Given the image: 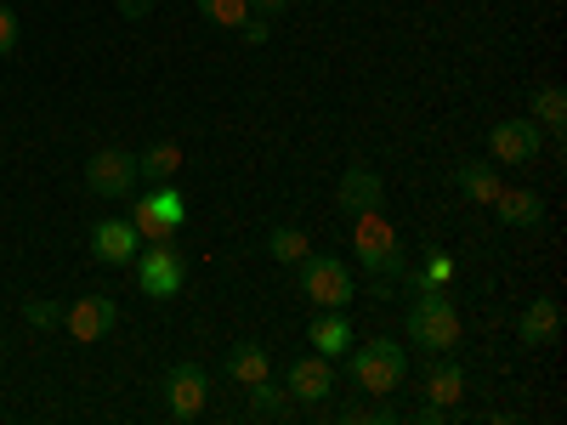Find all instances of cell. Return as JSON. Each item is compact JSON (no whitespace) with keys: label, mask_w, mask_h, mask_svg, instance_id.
<instances>
[{"label":"cell","mask_w":567,"mask_h":425,"mask_svg":"<svg viewBox=\"0 0 567 425\" xmlns=\"http://www.w3.org/2000/svg\"><path fill=\"white\" fill-rule=\"evenodd\" d=\"M352 256L369 272V296L374 301H392L398 283H403V239H398V227L381 210L352 216Z\"/></svg>","instance_id":"obj_1"},{"label":"cell","mask_w":567,"mask_h":425,"mask_svg":"<svg viewBox=\"0 0 567 425\" xmlns=\"http://www.w3.org/2000/svg\"><path fill=\"white\" fill-rule=\"evenodd\" d=\"M403 329H409V341L420 346V352H454L460 346V307L443 296V290H414V301H409V318H403Z\"/></svg>","instance_id":"obj_2"},{"label":"cell","mask_w":567,"mask_h":425,"mask_svg":"<svg viewBox=\"0 0 567 425\" xmlns=\"http://www.w3.org/2000/svg\"><path fill=\"white\" fill-rule=\"evenodd\" d=\"M352 381L369 392V397H392L403 381H409V346L392 341V335H374L352 352Z\"/></svg>","instance_id":"obj_3"},{"label":"cell","mask_w":567,"mask_h":425,"mask_svg":"<svg viewBox=\"0 0 567 425\" xmlns=\"http://www.w3.org/2000/svg\"><path fill=\"white\" fill-rule=\"evenodd\" d=\"M125 221L136 227V239H142V245L176 239L182 221H187V205H182V194H176V182H154L142 199H131V216H125Z\"/></svg>","instance_id":"obj_4"},{"label":"cell","mask_w":567,"mask_h":425,"mask_svg":"<svg viewBox=\"0 0 567 425\" xmlns=\"http://www.w3.org/2000/svg\"><path fill=\"white\" fill-rule=\"evenodd\" d=\"M131 267H136V290L148 296V301H176V296H182V283H187V261L176 256L171 239L142 245V250L131 256Z\"/></svg>","instance_id":"obj_5"},{"label":"cell","mask_w":567,"mask_h":425,"mask_svg":"<svg viewBox=\"0 0 567 425\" xmlns=\"http://www.w3.org/2000/svg\"><path fill=\"white\" fill-rule=\"evenodd\" d=\"M301 296H307L312 307H336V312H347V307H352V267H347L341 256L312 250V256L301 261Z\"/></svg>","instance_id":"obj_6"},{"label":"cell","mask_w":567,"mask_h":425,"mask_svg":"<svg viewBox=\"0 0 567 425\" xmlns=\"http://www.w3.org/2000/svg\"><path fill=\"white\" fill-rule=\"evenodd\" d=\"M136 182H142V170H136V154H125V148H97L85 159V187L97 199H131Z\"/></svg>","instance_id":"obj_7"},{"label":"cell","mask_w":567,"mask_h":425,"mask_svg":"<svg viewBox=\"0 0 567 425\" xmlns=\"http://www.w3.org/2000/svg\"><path fill=\"white\" fill-rule=\"evenodd\" d=\"M205 403H210V374L199 363H176L165 374V408H171V419H199Z\"/></svg>","instance_id":"obj_8"},{"label":"cell","mask_w":567,"mask_h":425,"mask_svg":"<svg viewBox=\"0 0 567 425\" xmlns=\"http://www.w3.org/2000/svg\"><path fill=\"white\" fill-rule=\"evenodd\" d=\"M114 323H120V301L114 296H80L74 307H63V329H69L80 346L114 335Z\"/></svg>","instance_id":"obj_9"},{"label":"cell","mask_w":567,"mask_h":425,"mask_svg":"<svg viewBox=\"0 0 567 425\" xmlns=\"http://www.w3.org/2000/svg\"><path fill=\"white\" fill-rule=\"evenodd\" d=\"M488 154H494V165H528L534 154H545V136L534 120H499L488 136Z\"/></svg>","instance_id":"obj_10"},{"label":"cell","mask_w":567,"mask_h":425,"mask_svg":"<svg viewBox=\"0 0 567 425\" xmlns=\"http://www.w3.org/2000/svg\"><path fill=\"white\" fill-rule=\"evenodd\" d=\"M284 392H290L296 403H307V408H318L329 392H336V369H329L323 352H307V357L290 363V374H284Z\"/></svg>","instance_id":"obj_11"},{"label":"cell","mask_w":567,"mask_h":425,"mask_svg":"<svg viewBox=\"0 0 567 425\" xmlns=\"http://www.w3.org/2000/svg\"><path fill=\"white\" fill-rule=\"evenodd\" d=\"M336 199H341V210H347V216L381 210V199H386V182H381V170H374V165L352 159V165H347V176H341V187H336Z\"/></svg>","instance_id":"obj_12"},{"label":"cell","mask_w":567,"mask_h":425,"mask_svg":"<svg viewBox=\"0 0 567 425\" xmlns=\"http://www.w3.org/2000/svg\"><path fill=\"white\" fill-rule=\"evenodd\" d=\"M136 250H142V239H136V227L125 216H103L97 227H91V256H97L103 267H125Z\"/></svg>","instance_id":"obj_13"},{"label":"cell","mask_w":567,"mask_h":425,"mask_svg":"<svg viewBox=\"0 0 567 425\" xmlns=\"http://www.w3.org/2000/svg\"><path fill=\"white\" fill-rule=\"evenodd\" d=\"M425 403H432V408H460V397H465V369L454 363V352H437L432 357V369H425Z\"/></svg>","instance_id":"obj_14"},{"label":"cell","mask_w":567,"mask_h":425,"mask_svg":"<svg viewBox=\"0 0 567 425\" xmlns=\"http://www.w3.org/2000/svg\"><path fill=\"white\" fill-rule=\"evenodd\" d=\"M307 341H312V352H323V357H341V352H352V323H347L336 307H318V318L307 323Z\"/></svg>","instance_id":"obj_15"},{"label":"cell","mask_w":567,"mask_h":425,"mask_svg":"<svg viewBox=\"0 0 567 425\" xmlns=\"http://www.w3.org/2000/svg\"><path fill=\"white\" fill-rule=\"evenodd\" d=\"M516 335H523V346H556V335H561V307H556L550 296H539V301L523 312V323H516Z\"/></svg>","instance_id":"obj_16"},{"label":"cell","mask_w":567,"mask_h":425,"mask_svg":"<svg viewBox=\"0 0 567 425\" xmlns=\"http://www.w3.org/2000/svg\"><path fill=\"white\" fill-rule=\"evenodd\" d=\"M494 216H499L505 227H539V221H545V205H539L534 187H499Z\"/></svg>","instance_id":"obj_17"},{"label":"cell","mask_w":567,"mask_h":425,"mask_svg":"<svg viewBox=\"0 0 567 425\" xmlns=\"http://www.w3.org/2000/svg\"><path fill=\"white\" fill-rule=\"evenodd\" d=\"M227 381H239V386H256V381H272V357L261 341H239L227 352Z\"/></svg>","instance_id":"obj_18"},{"label":"cell","mask_w":567,"mask_h":425,"mask_svg":"<svg viewBox=\"0 0 567 425\" xmlns=\"http://www.w3.org/2000/svg\"><path fill=\"white\" fill-rule=\"evenodd\" d=\"M454 182H460V194L465 199H477V205H494L499 199V165H488V159H465L460 170H454Z\"/></svg>","instance_id":"obj_19"},{"label":"cell","mask_w":567,"mask_h":425,"mask_svg":"<svg viewBox=\"0 0 567 425\" xmlns=\"http://www.w3.org/2000/svg\"><path fill=\"white\" fill-rule=\"evenodd\" d=\"M267 256L284 261V267H301V261L312 256V239H307L301 227H272V232H267Z\"/></svg>","instance_id":"obj_20"},{"label":"cell","mask_w":567,"mask_h":425,"mask_svg":"<svg viewBox=\"0 0 567 425\" xmlns=\"http://www.w3.org/2000/svg\"><path fill=\"white\" fill-rule=\"evenodd\" d=\"M136 170L148 176V182H171L182 170V148H176V142H154V148L136 154Z\"/></svg>","instance_id":"obj_21"},{"label":"cell","mask_w":567,"mask_h":425,"mask_svg":"<svg viewBox=\"0 0 567 425\" xmlns=\"http://www.w3.org/2000/svg\"><path fill=\"white\" fill-rule=\"evenodd\" d=\"M534 125H550V136L561 142V125H567V91L561 85H539L534 91Z\"/></svg>","instance_id":"obj_22"},{"label":"cell","mask_w":567,"mask_h":425,"mask_svg":"<svg viewBox=\"0 0 567 425\" xmlns=\"http://www.w3.org/2000/svg\"><path fill=\"white\" fill-rule=\"evenodd\" d=\"M245 392H250V414H256V419H284V414L296 408V397L284 392V386H272V381H256V386H245Z\"/></svg>","instance_id":"obj_23"},{"label":"cell","mask_w":567,"mask_h":425,"mask_svg":"<svg viewBox=\"0 0 567 425\" xmlns=\"http://www.w3.org/2000/svg\"><path fill=\"white\" fill-rule=\"evenodd\" d=\"M449 278H454V256L449 250H432L420 272H403L409 290H425V283H432V290H449Z\"/></svg>","instance_id":"obj_24"},{"label":"cell","mask_w":567,"mask_h":425,"mask_svg":"<svg viewBox=\"0 0 567 425\" xmlns=\"http://www.w3.org/2000/svg\"><path fill=\"white\" fill-rule=\"evenodd\" d=\"M199 18L216 29H239L250 18V0H199Z\"/></svg>","instance_id":"obj_25"},{"label":"cell","mask_w":567,"mask_h":425,"mask_svg":"<svg viewBox=\"0 0 567 425\" xmlns=\"http://www.w3.org/2000/svg\"><path fill=\"white\" fill-rule=\"evenodd\" d=\"M341 425H398V414L386 403H347L341 408Z\"/></svg>","instance_id":"obj_26"},{"label":"cell","mask_w":567,"mask_h":425,"mask_svg":"<svg viewBox=\"0 0 567 425\" xmlns=\"http://www.w3.org/2000/svg\"><path fill=\"white\" fill-rule=\"evenodd\" d=\"M23 318H29L34 329H58V323H63V307H58V301H23Z\"/></svg>","instance_id":"obj_27"},{"label":"cell","mask_w":567,"mask_h":425,"mask_svg":"<svg viewBox=\"0 0 567 425\" xmlns=\"http://www.w3.org/2000/svg\"><path fill=\"white\" fill-rule=\"evenodd\" d=\"M18 52V12L0 0V58H12Z\"/></svg>","instance_id":"obj_28"},{"label":"cell","mask_w":567,"mask_h":425,"mask_svg":"<svg viewBox=\"0 0 567 425\" xmlns=\"http://www.w3.org/2000/svg\"><path fill=\"white\" fill-rule=\"evenodd\" d=\"M239 34H245V45H267V40H272V18H256V12H250V18L239 23Z\"/></svg>","instance_id":"obj_29"},{"label":"cell","mask_w":567,"mask_h":425,"mask_svg":"<svg viewBox=\"0 0 567 425\" xmlns=\"http://www.w3.org/2000/svg\"><path fill=\"white\" fill-rule=\"evenodd\" d=\"M114 7H120V12L131 18V23H142V18H148V12H154V0H114Z\"/></svg>","instance_id":"obj_30"},{"label":"cell","mask_w":567,"mask_h":425,"mask_svg":"<svg viewBox=\"0 0 567 425\" xmlns=\"http://www.w3.org/2000/svg\"><path fill=\"white\" fill-rule=\"evenodd\" d=\"M250 12L256 18H284V12H290V0H250Z\"/></svg>","instance_id":"obj_31"},{"label":"cell","mask_w":567,"mask_h":425,"mask_svg":"<svg viewBox=\"0 0 567 425\" xmlns=\"http://www.w3.org/2000/svg\"><path fill=\"white\" fill-rule=\"evenodd\" d=\"M0 352H7V335H0Z\"/></svg>","instance_id":"obj_32"}]
</instances>
